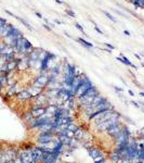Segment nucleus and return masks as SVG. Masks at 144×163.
<instances>
[{"label":"nucleus","instance_id":"33","mask_svg":"<svg viewBox=\"0 0 144 163\" xmlns=\"http://www.w3.org/2000/svg\"><path fill=\"white\" fill-rule=\"evenodd\" d=\"M4 12H6V13H7V14L11 15V16H14V14H13V13H12V12H10V11H9V10H4Z\"/></svg>","mask_w":144,"mask_h":163},{"label":"nucleus","instance_id":"11","mask_svg":"<svg viewBox=\"0 0 144 163\" xmlns=\"http://www.w3.org/2000/svg\"><path fill=\"white\" fill-rule=\"evenodd\" d=\"M116 60L117 61H119V62H121L123 64H125V65H128V66H130V67H132V69H134V70H138V66L137 65H134L131 61L128 59L127 57H125V56H120V57H117L116 58Z\"/></svg>","mask_w":144,"mask_h":163},{"label":"nucleus","instance_id":"35","mask_svg":"<svg viewBox=\"0 0 144 163\" xmlns=\"http://www.w3.org/2000/svg\"><path fill=\"white\" fill-rule=\"evenodd\" d=\"M35 14H36L39 19H43L42 18V14H41V13H39V12H35Z\"/></svg>","mask_w":144,"mask_h":163},{"label":"nucleus","instance_id":"5","mask_svg":"<svg viewBox=\"0 0 144 163\" xmlns=\"http://www.w3.org/2000/svg\"><path fill=\"white\" fill-rule=\"evenodd\" d=\"M54 136H55V133L53 131H46V132H41L38 137V142L40 145H46V144H49L53 140Z\"/></svg>","mask_w":144,"mask_h":163},{"label":"nucleus","instance_id":"3","mask_svg":"<svg viewBox=\"0 0 144 163\" xmlns=\"http://www.w3.org/2000/svg\"><path fill=\"white\" fill-rule=\"evenodd\" d=\"M32 85L46 90L48 86V73H38V75L32 81Z\"/></svg>","mask_w":144,"mask_h":163},{"label":"nucleus","instance_id":"15","mask_svg":"<svg viewBox=\"0 0 144 163\" xmlns=\"http://www.w3.org/2000/svg\"><path fill=\"white\" fill-rule=\"evenodd\" d=\"M76 40H77L80 45H83L85 48H87V49H91V48H93L94 47L93 44L90 43V41H88V40H86V39L81 38V37H79V38H76Z\"/></svg>","mask_w":144,"mask_h":163},{"label":"nucleus","instance_id":"18","mask_svg":"<svg viewBox=\"0 0 144 163\" xmlns=\"http://www.w3.org/2000/svg\"><path fill=\"white\" fill-rule=\"evenodd\" d=\"M102 13H103V14L105 15V16H106V18L108 19V20H109V21H112L113 23H117V19H115L114 18V16H113L112 14H111V13H108L107 11H105V10H102Z\"/></svg>","mask_w":144,"mask_h":163},{"label":"nucleus","instance_id":"26","mask_svg":"<svg viewBox=\"0 0 144 163\" xmlns=\"http://www.w3.org/2000/svg\"><path fill=\"white\" fill-rule=\"evenodd\" d=\"M105 46H106V48H108V49H111V50H114L115 49V46H113L112 44H105Z\"/></svg>","mask_w":144,"mask_h":163},{"label":"nucleus","instance_id":"37","mask_svg":"<svg viewBox=\"0 0 144 163\" xmlns=\"http://www.w3.org/2000/svg\"><path fill=\"white\" fill-rule=\"evenodd\" d=\"M133 56L137 58L138 60H141V56H140V54H138V53H133Z\"/></svg>","mask_w":144,"mask_h":163},{"label":"nucleus","instance_id":"30","mask_svg":"<svg viewBox=\"0 0 144 163\" xmlns=\"http://www.w3.org/2000/svg\"><path fill=\"white\" fill-rule=\"evenodd\" d=\"M94 163H106V161H105V158H103V159L99 160V161H94Z\"/></svg>","mask_w":144,"mask_h":163},{"label":"nucleus","instance_id":"41","mask_svg":"<svg viewBox=\"0 0 144 163\" xmlns=\"http://www.w3.org/2000/svg\"><path fill=\"white\" fill-rule=\"evenodd\" d=\"M104 51H106V52H109V53L112 52V50H111V49H108V48H105Z\"/></svg>","mask_w":144,"mask_h":163},{"label":"nucleus","instance_id":"14","mask_svg":"<svg viewBox=\"0 0 144 163\" xmlns=\"http://www.w3.org/2000/svg\"><path fill=\"white\" fill-rule=\"evenodd\" d=\"M27 90H28L29 94H30V95L32 96V98H34V97H36L37 95H39V94H40L41 92H43V89H42V88L36 87V86H34V85L30 86V87H28V89H27Z\"/></svg>","mask_w":144,"mask_h":163},{"label":"nucleus","instance_id":"27","mask_svg":"<svg viewBox=\"0 0 144 163\" xmlns=\"http://www.w3.org/2000/svg\"><path fill=\"white\" fill-rule=\"evenodd\" d=\"M42 26H43V27H44L46 29H47V31H49V32H52V27H51V26H49L48 24H46V23H44V24H43Z\"/></svg>","mask_w":144,"mask_h":163},{"label":"nucleus","instance_id":"21","mask_svg":"<svg viewBox=\"0 0 144 163\" xmlns=\"http://www.w3.org/2000/svg\"><path fill=\"white\" fill-rule=\"evenodd\" d=\"M67 128H68V129H71V131H72L73 133H76V132L78 131V128H79V126H77V125H75L74 123H72V124L67 125Z\"/></svg>","mask_w":144,"mask_h":163},{"label":"nucleus","instance_id":"25","mask_svg":"<svg viewBox=\"0 0 144 163\" xmlns=\"http://www.w3.org/2000/svg\"><path fill=\"white\" fill-rule=\"evenodd\" d=\"M94 29H95V32H97L99 34H100V35H103V34H104V33L102 32L101 29L97 27V25H94Z\"/></svg>","mask_w":144,"mask_h":163},{"label":"nucleus","instance_id":"4","mask_svg":"<svg viewBox=\"0 0 144 163\" xmlns=\"http://www.w3.org/2000/svg\"><path fill=\"white\" fill-rule=\"evenodd\" d=\"M130 137H131V133H130L128 126L123 125L121 131L116 135L115 137H114V139L119 144V142H130Z\"/></svg>","mask_w":144,"mask_h":163},{"label":"nucleus","instance_id":"16","mask_svg":"<svg viewBox=\"0 0 144 163\" xmlns=\"http://www.w3.org/2000/svg\"><path fill=\"white\" fill-rule=\"evenodd\" d=\"M14 18L16 19V20H18V21H20L22 23V24H23V26H25L26 29H28V31H30V32H34V31H35V29H34V27H32V25L29 24L28 22L26 21V20H24V19H22V18H20V16H18V15H14Z\"/></svg>","mask_w":144,"mask_h":163},{"label":"nucleus","instance_id":"17","mask_svg":"<svg viewBox=\"0 0 144 163\" xmlns=\"http://www.w3.org/2000/svg\"><path fill=\"white\" fill-rule=\"evenodd\" d=\"M18 84H13V85L10 86V89H9V92H8V95H11V96H16L18 95Z\"/></svg>","mask_w":144,"mask_h":163},{"label":"nucleus","instance_id":"8","mask_svg":"<svg viewBox=\"0 0 144 163\" xmlns=\"http://www.w3.org/2000/svg\"><path fill=\"white\" fill-rule=\"evenodd\" d=\"M121 128H123V124H121V123H118V124L114 125V126H112V127L107 128L106 131H107V134L108 135H111L112 137H115L116 135H117L119 132L121 131Z\"/></svg>","mask_w":144,"mask_h":163},{"label":"nucleus","instance_id":"44","mask_svg":"<svg viewBox=\"0 0 144 163\" xmlns=\"http://www.w3.org/2000/svg\"><path fill=\"white\" fill-rule=\"evenodd\" d=\"M141 66L144 67V62H141Z\"/></svg>","mask_w":144,"mask_h":163},{"label":"nucleus","instance_id":"34","mask_svg":"<svg viewBox=\"0 0 144 163\" xmlns=\"http://www.w3.org/2000/svg\"><path fill=\"white\" fill-rule=\"evenodd\" d=\"M54 1H55L56 4H65L64 1H62V0H54Z\"/></svg>","mask_w":144,"mask_h":163},{"label":"nucleus","instance_id":"1","mask_svg":"<svg viewBox=\"0 0 144 163\" xmlns=\"http://www.w3.org/2000/svg\"><path fill=\"white\" fill-rule=\"evenodd\" d=\"M99 94H100V92H99V89H97L95 86H92V87H91L90 89H88L80 98H78V100H79L80 104H83V106L86 107V106H88V104H90L94 97L97 96V95H99Z\"/></svg>","mask_w":144,"mask_h":163},{"label":"nucleus","instance_id":"39","mask_svg":"<svg viewBox=\"0 0 144 163\" xmlns=\"http://www.w3.org/2000/svg\"><path fill=\"white\" fill-rule=\"evenodd\" d=\"M64 35L66 36V37H68V38H72V39H74V38H73V37H72V36L69 35V34H68V33H67V32H64Z\"/></svg>","mask_w":144,"mask_h":163},{"label":"nucleus","instance_id":"23","mask_svg":"<svg viewBox=\"0 0 144 163\" xmlns=\"http://www.w3.org/2000/svg\"><path fill=\"white\" fill-rule=\"evenodd\" d=\"M138 160L144 161V148L139 149V153H138Z\"/></svg>","mask_w":144,"mask_h":163},{"label":"nucleus","instance_id":"43","mask_svg":"<svg viewBox=\"0 0 144 163\" xmlns=\"http://www.w3.org/2000/svg\"><path fill=\"white\" fill-rule=\"evenodd\" d=\"M140 56L141 57H144V52H140Z\"/></svg>","mask_w":144,"mask_h":163},{"label":"nucleus","instance_id":"38","mask_svg":"<svg viewBox=\"0 0 144 163\" xmlns=\"http://www.w3.org/2000/svg\"><path fill=\"white\" fill-rule=\"evenodd\" d=\"M140 134H141V137H142V138L144 139V127L142 128V129H141V132H140Z\"/></svg>","mask_w":144,"mask_h":163},{"label":"nucleus","instance_id":"20","mask_svg":"<svg viewBox=\"0 0 144 163\" xmlns=\"http://www.w3.org/2000/svg\"><path fill=\"white\" fill-rule=\"evenodd\" d=\"M32 119H34V117H32V112H27V113H25V115H24V120H25L27 123H29Z\"/></svg>","mask_w":144,"mask_h":163},{"label":"nucleus","instance_id":"29","mask_svg":"<svg viewBox=\"0 0 144 163\" xmlns=\"http://www.w3.org/2000/svg\"><path fill=\"white\" fill-rule=\"evenodd\" d=\"M131 103H132V104H133V106L136 107V108H138V109H140V108H141L140 104H139L138 102H136V101H131Z\"/></svg>","mask_w":144,"mask_h":163},{"label":"nucleus","instance_id":"22","mask_svg":"<svg viewBox=\"0 0 144 163\" xmlns=\"http://www.w3.org/2000/svg\"><path fill=\"white\" fill-rule=\"evenodd\" d=\"M65 13L68 15V16H71V18H75L76 14H75V12L71 9V8H68V9H65Z\"/></svg>","mask_w":144,"mask_h":163},{"label":"nucleus","instance_id":"7","mask_svg":"<svg viewBox=\"0 0 144 163\" xmlns=\"http://www.w3.org/2000/svg\"><path fill=\"white\" fill-rule=\"evenodd\" d=\"M88 153H89V156L94 160V161H99V160L103 159L104 157H103V153L100 151V150H97L95 148H88Z\"/></svg>","mask_w":144,"mask_h":163},{"label":"nucleus","instance_id":"19","mask_svg":"<svg viewBox=\"0 0 144 163\" xmlns=\"http://www.w3.org/2000/svg\"><path fill=\"white\" fill-rule=\"evenodd\" d=\"M111 160H112V161H114V162H119V161H121V160H120V156H119L117 152H115V151L112 153Z\"/></svg>","mask_w":144,"mask_h":163},{"label":"nucleus","instance_id":"6","mask_svg":"<svg viewBox=\"0 0 144 163\" xmlns=\"http://www.w3.org/2000/svg\"><path fill=\"white\" fill-rule=\"evenodd\" d=\"M138 153H139L138 144L136 142H130L129 146H128V156H129L130 161L138 159Z\"/></svg>","mask_w":144,"mask_h":163},{"label":"nucleus","instance_id":"32","mask_svg":"<svg viewBox=\"0 0 144 163\" xmlns=\"http://www.w3.org/2000/svg\"><path fill=\"white\" fill-rule=\"evenodd\" d=\"M124 34H125L126 36H131V33H130L129 31H127V29H125V31H124Z\"/></svg>","mask_w":144,"mask_h":163},{"label":"nucleus","instance_id":"2","mask_svg":"<svg viewBox=\"0 0 144 163\" xmlns=\"http://www.w3.org/2000/svg\"><path fill=\"white\" fill-rule=\"evenodd\" d=\"M92 86H94L93 84H92V82L90 81V78L88 77V76H85V78H83V82L81 83V85L78 87V89H77V92H76L75 94V98H80V97L83 96V94L88 90V89H90Z\"/></svg>","mask_w":144,"mask_h":163},{"label":"nucleus","instance_id":"42","mask_svg":"<svg viewBox=\"0 0 144 163\" xmlns=\"http://www.w3.org/2000/svg\"><path fill=\"white\" fill-rule=\"evenodd\" d=\"M139 95H140L142 98H144V92H140V94H139Z\"/></svg>","mask_w":144,"mask_h":163},{"label":"nucleus","instance_id":"12","mask_svg":"<svg viewBox=\"0 0 144 163\" xmlns=\"http://www.w3.org/2000/svg\"><path fill=\"white\" fill-rule=\"evenodd\" d=\"M58 139L63 144V145H67V146L71 145L73 142V140H74L73 138H71V137H68V136H66V135H64V134H59Z\"/></svg>","mask_w":144,"mask_h":163},{"label":"nucleus","instance_id":"10","mask_svg":"<svg viewBox=\"0 0 144 163\" xmlns=\"http://www.w3.org/2000/svg\"><path fill=\"white\" fill-rule=\"evenodd\" d=\"M30 112L34 117H42L43 114L47 112V109H46V107H38V108H32Z\"/></svg>","mask_w":144,"mask_h":163},{"label":"nucleus","instance_id":"36","mask_svg":"<svg viewBox=\"0 0 144 163\" xmlns=\"http://www.w3.org/2000/svg\"><path fill=\"white\" fill-rule=\"evenodd\" d=\"M128 94H129V95H130V96H131V97H133V96H134V92H132L131 89H129V90H128Z\"/></svg>","mask_w":144,"mask_h":163},{"label":"nucleus","instance_id":"13","mask_svg":"<svg viewBox=\"0 0 144 163\" xmlns=\"http://www.w3.org/2000/svg\"><path fill=\"white\" fill-rule=\"evenodd\" d=\"M6 66H7V71L9 72V73H11V72H14L15 70L18 69V59L7 62Z\"/></svg>","mask_w":144,"mask_h":163},{"label":"nucleus","instance_id":"24","mask_svg":"<svg viewBox=\"0 0 144 163\" xmlns=\"http://www.w3.org/2000/svg\"><path fill=\"white\" fill-rule=\"evenodd\" d=\"M75 27L77 29H78V31H79V32H81L83 34V35H86V33H85V29H83V26H81V25L79 24V23H78V22H75Z\"/></svg>","mask_w":144,"mask_h":163},{"label":"nucleus","instance_id":"31","mask_svg":"<svg viewBox=\"0 0 144 163\" xmlns=\"http://www.w3.org/2000/svg\"><path fill=\"white\" fill-rule=\"evenodd\" d=\"M54 23H55V24H58V25H62V24H63V22L59 21L58 19H55V20H54Z\"/></svg>","mask_w":144,"mask_h":163},{"label":"nucleus","instance_id":"28","mask_svg":"<svg viewBox=\"0 0 144 163\" xmlns=\"http://www.w3.org/2000/svg\"><path fill=\"white\" fill-rule=\"evenodd\" d=\"M113 87L117 92H124V88H120V87H117V86H113Z\"/></svg>","mask_w":144,"mask_h":163},{"label":"nucleus","instance_id":"40","mask_svg":"<svg viewBox=\"0 0 144 163\" xmlns=\"http://www.w3.org/2000/svg\"><path fill=\"white\" fill-rule=\"evenodd\" d=\"M123 163H132V161H130V160H123Z\"/></svg>","mask_w":144,"mask_h":163},{"label":"nucleus","instance_id":"9","mask_svg":"<svg viewBox=\"0 0 144 163\" xmlns=\"http://www.w3.org/2000/svg\"><path fill=\"white\" fill-rule=\"evenodd\" d=\"M16 97H18V99L21 100V101H26V100L32 99V96L29 94V92L27 90V89L18 92V95H16Z\"/></svg>","mask_w":144,"mask_h":163}]
</instances>
